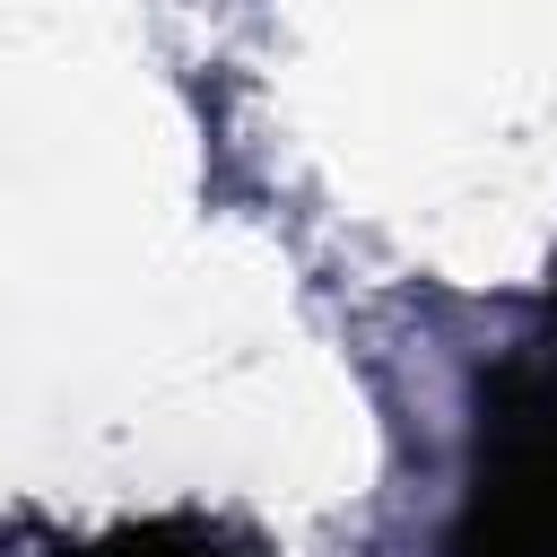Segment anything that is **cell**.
Listing matches in <instances>:
<instances>
[{"instance_id": "obj_1", "label": "cell", "mask_w": 557, "mask_h": 557, "mask_svg": "<svg viewBox=\"0 0 557 557\" xmlns=\"http://www.w3.org/2000/svg\"><path fill=\"white\" fill-rule=\"evenodd\" d=\"M444 557H557V357L522 348L479 374L470 496Z\"/></svg>"}, {"instance_id": "obj_2", "label": "cell", "mask_w": 557, "mask_h": 557, "mask_svg": "<svg viewBox=\"0 0 557 557\" xmlns=\"http://www.w3.org/2000/svg\"><path fill=\"white\" fill-rule=\"evenodd\" d=\"M78 557H244L218 522H191V513H157V522H122V531H104L96 548H78Z\"/></svg>"}, {"instance_id": "obj_3", "label": "cell", "mask_w": 557, "mask_h": 557, "mask_svg": "<svg viewBox=\"0 0 557 557\" xmlns=\"http://www.w3.org/2000/svg\"><path fill=\"white\" fill-rule=\"evenodd\" d=\"M548 357H557V270H548V339H540Z\"/></svg>"}]
</instances>
